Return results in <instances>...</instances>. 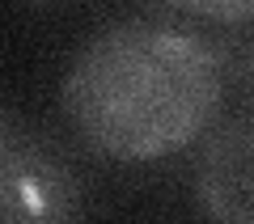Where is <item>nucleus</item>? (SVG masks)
Segmentation results:
<instances>
[{"mask_svg":"<svg viewBox=\"0 0 254 224\" xmlns=\"http://www.w3.org/2000/svg\"><path fill=\"white\" fill-rule=\"evenodd\" d=\"M225 98L216 47L161 21H110L68 59L60 85L72 131L98 157L148 165L212 127Z\"/></svg>","mask_w":254,"mask_h":224,"instance_id":"f257e3e1","label":"nucleus"},{"mask_svg":"<svg viewBox=\"0 0 254 224\" xmlns=\"http://www.w3.org/2000/svg\"><path fill=\"white\" fill-rule=\"evenodd\" d=\"M250 157H254V135L250 114H233L212 131L203 144V157L195 165V199L212 220L225 224H250L254 216V178H250Z\"/></svg>","mask_w":254,"mask_h":224,"instance_id":"7ed1b4c3","label":"nucleus"},{"mask_svg":"<svg viewBox=\"0 0 254 224\" xmlns=\"http://www.w3.org/2000/svg\"><path fill=\"white\" fill-rule=\"evenodd\" d=\"M85 186L64 144L34 118L0 106V224L72 220Z\"/></svg>","mask_w":254,"mask_h":224,"instance_id":"f03ea898","label":"nucleus"},{"mask_svg":"<svg viewBox=\"0 0 254 224\" xmlns=\"http://www.w3.org/2000/svg\"><path fill=\"white\" fill-rule=\"evenodd\" d=\"M174 4L199 13V17H212V21H229V26H242L254 13V0H174Z\"/></svg>","mask_w":254,"mask_h":224,"instance_id":"20e7f679","label":"nucleus"}]
</instances>
